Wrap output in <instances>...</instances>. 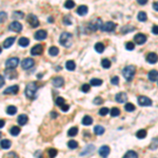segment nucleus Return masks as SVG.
<instances>
[{"label":"nucleus","instance_id":"obj_1","mask_svg":"<svg viewBox=\"0 0 158 158\" xmlns=\"http://www.w3.org/2000/svg\"><path fill=\"white\" fill-rule=\"evenodd\" d=\"M37 90H38V87L35 82H30L25 87V91H24L25 96L29 99H35L37 97Z\"/></svg>","mask_w":158,"mask_h":158},{"label":"nucleus","instance_id":"obj_2","mask_svg":"<svg viewBox=\"0 0 158 158\" xmlns=\"http://www.w3.org/2000/svg\"><path fill=\"white\" fill-rule=\"evenodd\" d=\"M73 37L71 35L70 33L67 32H63L60 35V38H59V42L61 45H63L65 47H72V43H73Z\"/></svg>","mask_w":158,"mask_h":158},{"label":"nucleus","instance_id":"obj_3","mask_svg":"<svg viewBox=\"0 0 158 158\" xmlns=\"http://www.w3.org/2000/svg\"><path fill=\"white\" fill-rule=\"evenodd\" d=\"M135 73H136V67L134 65H126L122 70V75L126 79V81H131L134 78Z\"/></svg>","mask_w":158,"mask_h":158},{"label":"nucleus","instance_id":"obj_4","mask_svg":"<svg viewBox=\"0 0 158 158\" xmlns=\"http://www.w3.org/2000/svg\"><path fill=\"white\" fill-rule=\"evenodd\" d=\"M102 20L100 19V18H97V19H95L94 21H92L91 23L89 24V29L91 30L92 32H95V31H97V30H101V27H102Z\"/></svg>","mask_w":158,"mask_h":158},{"label":"nucleus","instance_id":"obj_5","mask_svg":"<svg viewBox=\"0 0 158 158\" xmlns=\"http://www.w3.org/2000/svg\"><path fill=\"white\" fill-rule=\"evenodd\" d=\"M26 20H27V23L32 27H37L39 25V20L38 18L36 17L34 14H29V16L26 17Z\"/></svg>","mask_w":158,"mask_h":158},{"label":"nucleus","instance_id":"obj_6","mask_svg":"<svg viewBox=\"0 0 158 158\" xmlns=\"http://www.w3.org/2000/svg\"><path fill=\"white\" fill-rule=\"evenodd\" d=\"M18 65H19V58L17 57H11L5 61V67L9 69H15Z\"/></svg>","mask_w":158,"mask_h":158},{"label":"nucleus","instance_id":"obj_7","mask_svg":"<svg viewBox=\"0 0 158 158\" xmlns=\"http://www.w3.org/2000/svg\"><path fill=\"white\" fill-rule=\"evenodd\" d=\"M34 65H35V61L32 58H25L21 61V67L23 70H29V69L34 67Z\"/></svg>","mask_w":158,"mask_h":158},{"label":"nucleus","instance_id":"obj_8","mask_svg":"<svg viewBox=\"0 0 158 158\" xmlns=\"http://www.w3.org/2000/svg\"><path fill=\"white\" fill-rule=\"evenodd\" d=\"M9 30L12 31V32L19 33L22 31V24H21L20 22H18V21H13L9 25Z\"/></svg>","mask_w":158,"mask_h":158},{"label":"nucleus","instance_id":"obj_9","mask_svg":"<svg viewBox=\"0 0 158 158\" xmlns=\"http://www.w3.org/2000/svg\"><path fill=\"white\" fill-rule=\"evenodd\" d=\"M138 104L141 106H150V105H152V100L146 96H139L138 97Z\"/></svg>","mask_w":158,"mask_h":158},{"label":"nucleus","instance_id":"obj_10","mask_svg":"<svg viewBox=\"0 0 158 158\" xmlns=\"http://www.w3.org/2000/svg\"><path fill=\"white\" fill-rule=\"evenodd\" d=\"M115 29H116V23L112 22V21H108L102 25L101 31H103V32H113Z\"/></svg>","mask_w":158,"mask_h":158},{"label":"nucleus","instance_id":"obj_11","mask_svg":"<svg viewBox=\"0 0 158 158\" xmlns=\"http://www.w3.org/2000/svg\"><path fill=\"white\" fill-rule=\"evenodd\" d=\"M146 39H148V38H146V36L144 35V34H141V33H139V34H137V35H135V37H134L135 43L139 44V45L146 43Z\"/></svg>","mask_w":158,"mask_h":158},{"label":"nucleus","instance_id":"obj_12","mask_svg":"<svg viewBox=\"0 0 158 158\" xmlns=\"http://www.w3.org/2000/svg\"><path fill=\"white\" fill-rule=\"evenodd\" d=\"M95 152V146L94 144H90V146H85L83 151L80 153V156H88V155H92L93 153Z\"/></svg>","mask_w":158,"mask_h":158},{"label":"nucleus","instance_id":"obj_13","mask_svg":"<svg viewBox=\"0 0 158 158\" xmlns=\"http://www.w3.org/2000/svg\"><path fill=\"white\" fill-rule=\"evenodd\" d=\"M4 75L9 79H15V78H17L18 73L15 71V69H9V67H6V70L4 71Z\"/></svg>","mask_w":158,"mask_h":158},{"label":"nucleus","instance_id":"obj_14","mask_svg":"<svg viewBox=\"0 0 158 158\" xmlns=\"http://www.w3.org/2000/svg\"><path fill=\"white\" fill-rule=\"evenodd\" d=\"M19 92V87L18 85H12V87H9L5 91H3L4 95H15Z\"/></svg>","mask_w":158,"mask_h":158},{"label":"nucleus","instance_id":"obj_15","mask_svg":"<svg viewBox=\"0 0 158 158\" xmlns=\"http://www.w3.org/2000/svg\"><path fill=\"white\" fill-rule=\"evenodd\" d=\"M115 100H116L118 103H124L126 100H128V95H126V93H123V92H120V93L116 94Z\"/></svg>","mask_w":158,"mask_h":158},{"label":"nucleus","instance_id":"obj_16","mask_svg":"<svg viewBox=\"0 0 158 158\" xmlns=\"http://www.w3.org/2000/svg\"><path fill=\"white\" fill-rule=\"evenodd\" d=\"M146 61L151 63V65H154L158 61V55L156 53H149L146 55Z\"/></svg>","mask_w":158,"mask_h":158},{"label":"nucleus","instance_id":"obj_17","mask_svg":"<svg viewBox=\"0 0 158 158\" xmlns=\"http://www.w3.org/2000/svg\"><path fill=\"white\" fill-rule=\"evenodd\" d=\"M43 52V47L41 45V44H37L35 45L34 47H32V50H31V54L33 56H38V55H41Z\"/></svg>","mask_w":158,"mask_h":158},{"label":"nucleus","instance_id":"obj_18","mask_svg":"<svg viewBox=\"0 0 158 158\" xmlns=\"http://www.w3.org/2000/svg\"><path fill=\"white\" fill-rule=\"evenodd\" d=\"M63 84H65V79L62 78V77L58 76L53 79V85H54L55 88H60V87H62Z\"/></svg>","mask_w":158,"mask_h":158},{"label":"nucleus","instance_id":"obj_19","mask_svg":"<svg viewBox=\"0 0 158 158\" xmlns=\"http://www.w3.org/2000/svg\"><path fill=\"white\" fill-rule=\"evenodd\" d=\"M47 32L44 30H39L35 33V39L36 40H43V39L47 38Z\"/></svg>","mask_w":158,"mask_h":158},{"label":"nucleus","instance_id":"obj_20","mask_svg":"<svg viewBox=\"0 0 158 158\" xmlns=\"http://www.w3.org/2000/svg\"><path fill=\"white\" fill-rule=\"evenodd\" d=\"M98 153H99V155L101 156V157H108L109 154H110V148H109L108 146H102L99 149Z\"/></svg>","mask_w":158,"mask_h":158},{"label":"nucleus","instance_id":"obj_21","mask_svg":"<svg viewBox=\"0 0 158 158\" xmlns=\"http://www.w3.org/2000/svg\"><path fill=\"white\" fill-rule=\"evenodd\" d=\"M148 78H149L150 81H153V82L157 81L158 80V72L155 70L151 71V72L148 74Z\"/></svg>","mask_w":158,"mask_h":158},{"label":"nucleus","instance_id":"obj_22","mask_svg":"<svg viewBox=\"0 0 158 158\" xmlns=\"http://www.w3.org/2000/svg\"><path fill=\"white\" fill-rule=\"evenodd\" d=\"M15 37H9L8 39H5L4 40V42H3V47L4 49H9V47H11L13 45V43L15 42Z\"/></svg>","mask_w":158,"mask_h":158},{"label":"nucleus","instance_id":"obj_23","mask_svg":"<svg viewBox=\"0 0 158 158\" xmlns=\"http://www.w3.org/2000/svg\"><path fill=\"white\" fill-rule=\"evenodd\" d=\"M27 120H29V118H27V116H26L25 114H21L18 116V123L20 124V126H24V124H26L27 123Z\"/></svg>","mask_w":158,"mask_h":158},{"label":"nucleus","instance_id":"obj_24","mask_svg":"<svg viewBox=\"0 0 158 158\" xmlns=\"http://www.w3.org/2000/svg\"><path fill=\"white\" fill-rule=\"evenodd\" d=\"M87 13H88V6L87 5H80L77 9V14L79 16H84Z\"/></svg>","mask_w":158,"mask_h":158},{"label":"nucleus","instance_id":"obj_25","mask_svg":"<svg viewBox=\"0 0 158 158\" xmlns=\"http://www.w3.org/2000/svg\"><path fill=\"white\" fill-rule=\"evenodd\" d=\"M81 123L83 124V126H91L92 123H93V118L91 117V116H84V117L82 118V121Z\"/></svg>","mask_w":158,"mask_h":158},{"label":"nucleus","instance_id":"obj_26","mask_svg":"<svg viewBox=\"0 0 158 158\" xmlns=\"http://www.w3.org/2000/svg\"><path fill=\"white\" fill-rule=\"evenodd\" d=\"M11 141L9 140V139H2L1 140V149L3 150H8L11 148Z\"/></svg>","mask_w":158,"mask_h":158},{"label":"nucleus","instance_id":"obj_27","mask_svg":"<svg viewBox=\"0 0 158 158\" xmlns=\"http://www.w3.org/2000/svg\"><path fill=\"white\" fill-rule=\"evenodd\" d=\"M65 67L69 71H74L76 69V65H75V62L73 60H67V63H65Z\"/></svg>","mask_w":158,"mask_h":158},{"label":"nucleus","instance_id":"obj_28","mask_svg":"<svg viewBox=\"0 0 158 158\" xmlns=\"http://www.w3.org/2000/svg\"><path fill=\"white\" fill-rule=\"evenodd\" d=\"M18 43H19V45L20 47H27L30 44V40L26 37H21L20 39H19V41H18Z\"/></svg>","mask_w":158,"mask_h":158},{"label":"nucleus","instance_id":"obj_29","mask_svg":"<svg viewBox=\"0 0 158 158\" xmlns=\"http://www.w3.org/2000/svg\"><path fill=\"white\" fill-rule=\"evenodd\" d=\"M16 113H17V108L14 105H9L6 108V114L8 115H15Z\"/></svg>","mask_w":158,"mask_h":158},{"label":"nucleus","instance_id":"obj_30","mask_svg":"<svg viewBox=\"0 0 158 158\" xmlns=\"http://www.w3.org/2000/svg\"><path fill=\"white\" fill-rule=\"evenodd\" d=\"M138 154L135 151H128V152L124 154L123 158H137Z\"/></svg>","mask_w":158,"mask_h":158},{"label":"nucleus","instance_id":"obj_31","mask_svg":"<svg viewBox=\"0 0 158 158\" xmlns=\"http://www.w3.org/2000/svg\"><path fill=\"white\" fill-rule=\"evenodd\" d=\"M78 134V128L77 126H73V128H71L67 132V135L71 136V137H74V136H76Z\"/></svg>","mask_w":158,"mask_h":158},{"label":"nucleus","instance_id":"obj_32","mask_svg":"<svg viewBox=\"0 0 158 158\" xmlns=\"http://www.w3.org/2000/svg\"><path fill=\"white\" fill-rule=\"evenodd\" d=\"M90 83H91V85H93V87H99V85L102 84V80H101V79L93 78V79H91Z\"/></svg>","mask_w":158,"mask_h":158},{"label":"nucleus","instance_id":"obj_33","mask_svg":"<svg viewBox=\"0 0 158 158\" xmlns=\"http://www.w3.org/2000/svg\"><path fill=\"white\" fill-rule=\"evenodd\" d=\"M94 132L96 135H102L104 133V128L101 126H96L94 128Z\"/></svg>","mask_w":158,"mask_h":158},{"label":"nucleus","instance_id":"obj_34","mask_svg":"<svg viewBox=\"0 0 158 158\" xmlns=\"http://www.w3.org/2000/svg\"><path fill=\"white\" fill-rule=\"evenodd\" d=\"M95 50L97 53H103L104 51V44L101 43V42H98V43L95 44Z\"/></svg>","mask_w":158,"mask_h":158},{"label":"nucleus","instance_id":"obj_35","mask_svg":"<svg viewBox=\"0 0 158 158\" xmlns=\"http://www.w3.org/2000/svg\"><path fill=\"white\" fill-rule=\"evenodd\" d=\"M10 132H11V135H13V136H18L21 131L19 126H13V128H11Z\"/></svg>","mask_w":158,"mask_h":158},{"label":"nucleus","instance_id":"obj_36","mask_svg":"<svg viewBox=\"0 0 158 158\" xmlns=\"http://www.w3.org/2000/svg\"><path fill=\"white\" fill-rule=\"evenodd\" d=\"M157 148H158V137L153 138L152 142H151V144H150V149L152 150V151H154V150H156Z\"/></svg>","mask_w":158,"mask_h":158},{"label":"nucleus","instance_id":"obj_37","mask_svg":"<svg viewBox=\"0 0 158 158\" xmlns=\"http://www.w3.org/2000/svg\"><path fill=\"white\" fill-rule=\"evenodd\" d=\"M24 17V14L21 11H15L13 12V18L15 19H22Z\"/></svg>","mask_w":158,"mask_h":158},{"label":"nucleus","instance_id":"obj_38","mask_svg":"<svg viewBox=\"0 0 158 158\" xmlns=\"http://www.w3.org/2000/svg\"><path fill=\"white\" fill-rule=\"evenodd\" d=\"M137 19L139 21H141V22H144V21H146V19H148L146 14L144 12H139L137 15Z\"/></svg>","mask_w":158,"mask_h":158},{"label":"nucleus","instance_id":"obj_39","mask_svg":"<svg viewBox=\"0 0 158 158\" xmlns=\"http://www.w3.org/2000/svg\"><path fill=\"white\" fill-rule=\"evenodd\" d=\"M49 54H50L51 56H57V55L59 54L58 47H51L50 49H49Z\"/></svg>","mask_w":158,"mask_h":158},{"label":"nucleus","instance_id":"obj_40","mask_svg":"<svg viewBox=\"0 0 158 158\" xmlns=\"http://www.w3.org/2000/svg\"><path fill=\"white\" fill-rule=\"evenodd\" d=\"M146 136V130H139V131L136 133V137L139 138V139H144Z\"/></svg>","mask_w":158,"mask_h":158},{"label":"nucleus","instance_id":"obj_41","mask_svg":"<svg viewBox=\"0 0 158 158\" xmlns=\"http://www.w3.org/2000/svg\"><path fill=\"white\" fill-rule=\"evenodd\" d=\"M135 30L134 26H130V25H126L124 27L121 29V34H126V33H130V32H133Z\"/></svg>","mask_w":158,"mask_h":158},{"label":"nucleus","instance_id":"obj_42","mask_svg":"<svg viewBox=\"0 0 158 158\" xmlns=\"http://www.w3.org/2000/svg\"><path fill=\"white\" fill-rule=\"evenodd\" d=\"M74 6H75V2H74L73 0H67L65 2V8L67 10H71L73 9Z\"/></svg>","mask_w":158,"mask_h":158},{"label":"nucleus","instance_id":"obj_43","mask_svg":"<svg viewBox=\"0 0 158 158\" xmlns=\"http://www.w3.org/2000/svg\"><path fill=\"white\" fill-rule=\"evenodd\" d=\"M101 65H102L103 69H110V67H111V61H110L109 59L104 58L102 59V61H101Z\"/></svg>","mask_w":158,"mask_h":158},{"label":"nucleus","instance_id":"obj_44","mask_svg":"<svg viewBox=\"0 0 158 158\" xmlns=\"http://www.w3.org/2000/svg\"><path fill=\"white\" fill-rule=\"evenodd\" d=\"M120 115V110L117 108H113L111 110V116H113V117H118Z\"/></svg>","mask_w":158,"mask_h":158},{"label":"nucleus","instance_id":"obj_45","mask_svg":"<svg viewBox=\"0 0 158 158\" xmlns=\"http://www.w3.org/2000/svg\"><path fill=\"white\" fill-rule=\"evenodd\" d=\"M124 109H126V112H133L135 111V105L133 103H126Z\"/></svg>","mask_w":158,"mask_h":158},{"label":"nucleus","instance_id":"obj_46","mask_svg":"<svg viewBox=\"0 0 158 158\" xmlns=\"http://www.w3.org/2000/svg\"><path fill=\"white\" fill-rule=\"evenodd\" d=\"M67 146L70 149H76L77 146H78V142L76 140H70L67 142Z\"/></svg>","mask_w":158,"mask_h":158},{"label":"nucleus","instance_id":"obj_47","mask_svg":"<svg viewBox=\"0 0 158 158\" xmlns=\"http://www.w3.org/2000/svg\"><path fill=\"white\" fill-rule=\"evenodd\" d=\"M90 90H91V85L89 84V83H84V84H82L81 91L83 92V93H89Z\"/></svg>","mask_w":158,"mask_h":158},{"label":"nucleus","instance_id":"obj_48","mask_svg":"<svg viewBox=\"0 0 158 158\" xmlns=\"http://www.w3.org/2000/svg\"><path fill=\"white\" fill-rule=\"evenodd\" d=\"M65 100L63 97H57L56 98V104L58 105V106H61L62 104H65Z\"/></svg>","mask_w":158,"mask_h":158},{"label":"nucleus","instance_id":"obj_49","mask_svg":"<svg viewBox=\"0 0 158 158\" xmlns=\"http://www.w3.org/2000/svg\"><path fill=\"white\" fill-rule=\"evenodd\" d=\"M63 23H65V25H71V24L73 23V22H72V18H71V16L67 15V16H65V17L63 18Z\"/></svg>","mask_w":158,"mask_h":158},{"label":"nucleus","instance_id":"obj_50","mask_svg":"<svg viewBox=\"0 0 158 158\" xmlns=\"http://www.w3.org/2000/svg\"><path fill=\"white\" fill-rule=\"evenodd\" d=\"M109 112H110V110H109L108 108H105V106H104V108H101L99 110V115H100V116H105V115L108 114Z\"/></svg>","mask_w":158,"mask_h":158},{"label":"nucleus","instance_id":"obj_51","mask_svg":"<svg viewBox=\"0 0 158 158\" xmlns=\"http://www.w3.org/2000/svg\"><path fill=\"white\" fill-rule=\"evenodd\" d=\"M126 49L128 51H133L135 49V44L133 42H126Z\"/></svg>","mask_w":158,"mask_h":158},{"label":"nucleus","instance_id":"obj_52","mask_svg":"<svg viewBox=\"0 0 158 158\" xmlns=\"http://www.w3.org/2000/svg\"><path fill=\"white\" fill-rule=\"evenodd\" d=\"M47 153H49V156H50V157H55L58 152H57V150L56 149H50L47 151Z\"/></svg>","mask_w":158,"mask_h":158},{"label":"nucleus","instance_id":"obj_53","mask_svg":"<svg viewBox=\"0 0 158 158\" xmlns=\"http://www.w3.org/2000/svg\"><path fill=\"white\" fill-rule=\"evenodd\" d=\"M93 102H94V104H102L103 99L101 97H96V98L93 100Z\"/></svg>","mask_w":158,"mask_h":158},{"label":"nucleus","instance_id":"obj_54","mask_svg":"<svg viewBox=\"0 0 158 158\" xmlns=\"http://www.w3.org/2000/svg\"><path fill=\"white\" fill-rule=\"evenodd\" d=\"M111 82H112V84L118 85V84H119V77H118V76H114L113 78L111 79Z\"/></svg>","mask_w":158,"mask_h":158},{"label":"nucleus","instance_id":"obj_55","mask_svg":"<svg viewBox=\"0 0 158 158\" xmlns=\"http://www.w3.org/2000/svg\"><path fill=\"white\" fill-rule=\"evenodd\" d=\"M69 110H70V105L69 104H65H65L61 105V111L62 112H67Z\"/></svg>","mask_w":158,"mask_h":158},{"label":"nucleus","instance_id":"obj_56","mask_svg":"<svg viewBox=\"0 0 158 158\" xmlns=\"http://www.w3.org/2000/svg\"><path fill=\"white\" fill-rule=\"evenodd\" d=\"M152 33L155 34V35H158V25H154L152 27Z\"/></svg>","mask_w":158,"mask_h":158},{"label":"nucleus","instance_id":"obj_57","mask_svg":"<svg viewBox=\"0 0 158 158\" xmlns=\"http://www.w3.org/2000/svg\"><path fill=\"white\" fill-rule=\"evenodd\" d=\"M6 19V14L4 12H1V22H4Z\"/></svg>","mask_w":158,"mask_h":158},{"label":"nucleus","instance_id":"obj_58","mask_svg":"<svg viewBox=\"0 0 158 158\" xmlns=\"http://www.w3.org/2000/svg\"><path fill=\"white\" fill-rule=\"evenodd\" d=\"M137 2L140 4V5H144L146 2H148V0H137Z\"/></svg>","mask_w":158,"mask_h":158},{"label":"nucleus","instance_id":"obj_59","mask_svg":"<svg viewBox=\"0 0 158 158\" xmlns=\"http://www.w3.org/2000/svg\"><path fill=\"white\" fill-rule=\"evenodd\" d=\"M153 9L158 12V2H154V3H153Z\"/></svg>","mask_w":158,"mask_h":158},{"label":"nucleus","instance_id":"obj_60","mask_svg":"<svg viewBox=\"0 0 158 158\" xmlns=\"http://www.w3.org/2000/svg\"><path fill=\"white\" fill-rule=\"evenodd\" d=\"M51 115H52V118H56L58 114H57L56 112H52V113H51Z\"/></svg>","mask_w":158,"mask_h":158},{"label":"nucleus","instance_id":"obj_61","mask_svg":"<svg viewBox=\"0 0 158 158\" xmlns=\"http://www.w3.org/2000/svg\"><path fill=\"white\" fill-rule=\"evenodd\" d=\"M3 84H4V77L3 75H1V88L3 87Z\"/></svg>","mask_w":158,"mask_h":158},{"label":"nucleus","instance_id":"obj_62","mask_svg":"<svg viewBox=\"0 0 158 158\" xmlns=\"http://www.w3.org/2000/svg\"><path fill=\"white\" fill-rule=\"evenodd\" d=\"M0 128H3V126H4V120L3 119H1V121H0Z\"/></svg>","mask_w":158,"mask_h":158}]
</instances>
